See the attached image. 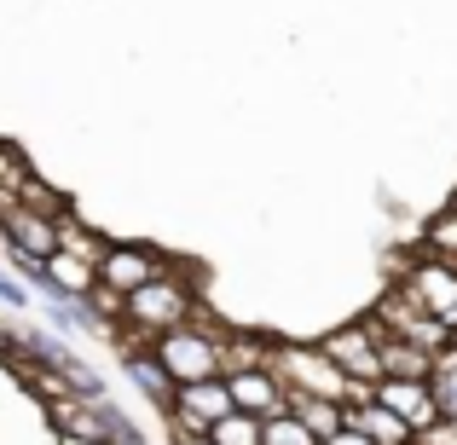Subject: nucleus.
I'll return each mask as SVG.
<instances>
[{
    "instance_id": "10",
    "label": "nucleus",
    "mask_w": 457,
    "mask_h": 445,
    "mask_svg": "<svg viewBox=\"0 0 457 445\" xmlns=\"http://www.w3.org/2000/svg\"><path fill=\"white\" fill-rule=\"evenodd\" d=\"M0 243H18L23 255L46 260V255H58V226H53V214H35V209H18V202H12V209L0 214Z\"/></svg>"
},
{
    "instance_id": "19",
    "label": "nucleus",
    "mask_w": 457,
    "mask_h": 445,
    "mask_svg": "<svg viewBox=\"0 0 457 445\" xmlns=\"http://www.w3.org/2000/svg\"><path fill=\"white\" fill-rule=\"evenodd\" d=\"M428 388H435V405H440V416L457 428V335H452V347L435 358V376H428Z\"/></svg>"
},
{
    "instance_id": "13",
    "label": "nucleus",
    "mask_w": 457,
    "mask_h": 445,
    "mask_svg": "<svg viewBox=\"0 0 457 445\" xmlns=\"http://www.w3.org/2000/svg\"><path fill=\"white\" fill-rule=\"evenodd\" d=\"M272 342H278V335H267V330H232V324H226L220 376L226 370H267L272 365Z\"/></svg>"
},
{
    "instance_id": "8",
    "label": "nucleus",
    "mask_w": 457,
    "mask_h": 445,
    "mask_svg": "<svg viewBox=\"0 0 457 445\" xmlns=\"http://www.w3.org/2000/svg\"><path fill=\"white\" fill-rule=\"evenodd\" d=\"M319 347L330 353V365L353 382H382V358H377V324L353 318V324H336L330 335H319Z\"/></svg>"
},
{
    "instance_id": "18",
    "label": "nucleus",
    "mask_w": 457,
    "mask_h": 445,
    "mask_svg": "<svg viewBox=\"0 0 457 445\" xmlns=\"http://www.w3.org/2000/svg\"><path fill=\"white\" fill-rule=\"evenodd\" d=\"M347 428H359L370 445H411L417 440L411 428H405L394 411H382L377 400H370V405H347Z\"/></svg>"
},
{
    "instance_id": "26",
    "label": "nucleus",
    "mask_w": 457,
    "mask_h": 445,
    "mask_svg": "<svg viewBox=\"0 0 457 445\" xmlns=\"http://www.w3.org/2000/svg\"><path fill=\"white\" fill-rule=\"evenodd\" d=\"M174 445H209V440H174Z\"/></svg>"
},
{
    "instance_id": "5",
    "label": "nucleus",
    "mask_w": 457,
    "mask_h": 445,
    "mask_svg": "<svg viewBox=\"0 0 457 445\" xmlns=\"http://www.w3.org/2000/svg\"><path fill=\"white\" fill-rule=\"evenodd\" d=\"M365 318L377 324L382 335H394V342H411V347H423V353H435V358L452 347V330L435 318V312H423V307H417V301L405 295L400 284H388V290H382V301L365 312Z\"/></svg>"
},
{
    "instance_id": "20",
    "label": "nucleus",
    "mask_w": 457,
    "mask_h": 445,
    "mask_svg": "<svg viewBox=\"0 0 457 445\" xmlns=\"http://www.w3.org/2000/svg\"><path fill=\"white\" fill-rule=\"evenodd\" d=\"M203 440H209V445H261V416L232 411V416H220Z\"/></svg>"
},
{
    "instance_id": "28",
    "label": "nucleus",
    "mask_w": 457,
    "mask_h": 445,
    "mask_svg": "<svg viewBox=\"0 0 457 445\" xmlns=\"http://www.w3.org/2000/svg\"><path fill=\"white\" fill-rule=\"evenodd\" d=\"M411 445H423V440H411Z\"/></svg>"
},
{
    "instance_id": "1",
    "label": "nucleus",
    "mask_w": 457,
    "mask_h": 445,
    "mask_svg": "<svg viewBox=\"0 0 457 445\" xmlns=\"http://www.w3.org/2000/svg\"><path fill=\"white\" fill-rule=\"evenodd\" d=\"M203 312V284H197V267H186L179 260L174 272H162V278H151L145 290H134L122 301V318L104 324V335L116 342V353H128V347H151L162 330H174V324L197 318Z\"/></svg>"
},
{
    "instance_id": "3",
    "label": "nucleus",
    "mask_w": 457,
    "mask_h": 445,
    "mask_svg": "<svg viewBox=\"0 0 457 445\" xmlns=\"http://www.w3.org/2000/svg\"><path fill=\"white\" fill-rule=\"evenodd\" d=\"M272 376L284 382V393H312V400H342L347 393V376L330 365L319 342H295V335H278L272 342Z\"/></svg>"
},
{
    "instance_id": "12",
    "label": "nucleus",
    "mask_w": 457,
    "mask_h": 445,
    "mask_svg": "<svg viewBox=\"0 0 457 445\" xmlns=\"http://www.w3.org/2000/svg\"><path fill=\"white\" fill-rule=\"evenodd\" d=\"M41 411H46V423H53V434H58V440H104V416H99V405L76 400V393H64V400L41 405Z\"/></svg>"
},
{
    "instance_id": "16",
    "label": "nucleus",
    "mask_w": 457,
    "mask_h": 445,
    "mask_svg": "<svg viewBox=\"0 0 457 445\" xmlns=\"http://www.w3.org/2000/svg\"><path fill=\"white\" fill-rule=\"evenodd\" d=\"M53 226H58V255H76V260H87V267H99V255L111 249V237H104L99 226H87L76 209L53 214Z\"/></svg>"
},
{
    "instance_id": "7",
    "label": "nucleus",
    "mask_w": 457,
    "mask_h": 445,
    "mask_svg": "<svg viewBox=\"0 0 457 445\" xmlns=\"http://www.w3.org/2000/svg\"><path fill=\"white\" fill-rule=\"evenodd\" d=\"M232 393H226V376H209V382H186L174 388V405L162 411L168 423V440H203L220 416H232Z\"/></svg>"
},
{
    "instance_id": "11",
    "label": "nucleus",
    "mask_w": 457,
    "mask_h": 445,
    "mask_svg": "<svg viewBox=\"0 0 457 445\" xmlns=\"http://www.w3.org/2000/svg\"><path fill=\"white\" fill-rule=\"evenodd\" d=\"M226 393H232V405L249 411V416L284 411V382L272 376V370H226Z\"/></svg>"
},
{
    "instance_id": "21",
    "label": "nucleus",
    "mask_w": 457,
    "mask_h": 445,
    "mask_svg": "<svg viewBox=\"0 0 457 445\" xmlns=\"http://www.w3.org/2000/svg\"><path fill=\"white\" fill-rule=\"evenodd\" d=\"M12 202H18V209H35V214H64V209H70V197H64V191H53L41 174H29V179H23Z\"/></svg>"
},
{
    "instance_id": "15",
    "label": "nucleus",
    "mask_w": 457,
    "mask_h": 445,
    "mask_svg": "<svg viewBox=\"0 0 457 445\" xmlns=\"http://www.w3.org/2000/svg\"><path fill=\"white\" fill-rule=\"evenodd\" d=\"M284 411L307 428L312 440H330L336 428H347V405L342 400H312V393H284Z\"/></svg>"
},
{
    "instance_id": "6",
    "label": "nucleus",
    "mask_w": 457,
    "mask_h": 445,
    "mask_svg": "<svg viewBox=\"0 0 457 445\" xmlns=\"http://www.w3.org/2000/svg\"><path fill=\"white\" fill-rule=\"evenodd\" d=\"M174 267H179V260L168 255V249L139 243V237H128V243H122V237H111V249L99 255V267H93V272H99L104 290H116V295L128 301L134 290H145L151 278H162V272H174Z\"/></svg>"
},
{
    "instance_id": "9",
    "label": "nucleus",
    "mask_w": 457,
    "mask_h": 445,
    "mask_svg": "<svg viewBox=\"0 0 457 445\" xmlns=\"http://www.w3.org/2000/svg\"><path fill=\"white\" fill-rule=\"evenodd\" d=\"M377 405L400 416V423L411 428L417 440H423V434H435V428L446 423V416H440V405H435V388H428V382H400V376H382V382H377Z\"/></svg>"
},
{
    "instance_id": "17",
    "label": "nucleus",
    "mask_w": 457,
    "mask_h": 445,
    "mask_svg": "<svg viewBox=\"0 0 457 445\" xmlns=\"http://www.w3.org/2000/svg\"><path fill=\"white\" fill-rule=\"evenodd\" d=\"M377 358H382V376H400V382H428L435 376V353L411 342H394V335L377 330Z\"/></svg>"
},
{
    "instance_id": "4",
    "label": "nucleus",
    "mask_w": 457,
    "mask_h": 445,
    "mask_svg": "<svg viewBox=\"0 0 457 445\" xmlns=\"http://www.w3.org/2000/svg\"><path fill=\"white\" fill-rule=\"evenodd\" d=\"M394 284L457 335V267H452V260L423 255V249L411 243V249H405V272H394Z\"/></svg>"
},
{
    "instance_id": "22",
    "label": "nucleus",
    "mask_w": 457,
    "mask_h": 445,
    "mask_svg": "<svg viewBox=\"0 0 457 445\" xmlns=\"http://www.w3.org/2000/svg\"><path fill=\"white\" fill-rule=\"evenodd\" d=\"M261 445H319V440L290 411H272V416H261Z\"/></svg>"
},
{
    "instance_id": "14",
    "label": "nucleus",
    "mask_w": 457,
    "mask_h": 445,
    "mask_svg": "<svg viewBox=\"0 0 457 445\" xmlns=\"http://www.w3.org/2000/svg\"><path fill=\"white\" fill-rule=\"evenodd\" d=\"M122 370H128V382L145 393L156 411H168V405H174V382H168V370H162V365H156L151 347H128V353H122Z\"/></svg>"
},
{
    "instance_id": "23",
    "label": "nucleus",
    "mask_w": 457,
    "mask_h": 445,
    "mask_svg": "<svg viewBox=\"0 0 457 445\" xmlns=\"http://www.w3.org/2000/svg\"><path fill=\"white\" fill-rule=\"evenodd\" d=\"M0 307L6 312H29V290H23L12 272H0Z\"/></svg>"
},
{
    "instance_id": "27",
    "label": "nucleus",
    "mask_w": 457,
    "mask_h": 445,
    "mask_svg": "<svg viewBox=\"0 0 457 445\" xmlns=\"http://www.w3.org/2000/svg\"><path fill=\"white\" fill-rule=\"evenodd\" d=\"M446 214H457V191H452V202H446Z\"/></svg>"
},
{
    "instance_id": "24",
    "label": "nucleus",
    "mask_w": 457,
    "mask_h": 445,
    "mask_svg": "<svg viewBox=\"0 0 457 445\" xmlns=\"http://www.w3.org/2000/svg\"><path fill=\"white\" fill-rule=\"evenodd\" d=\"M319 445H370L365 434H359V428H336L330 440H319Z\"/></svg>"
},
{
    "instance_id": "25",
    "label": "nucleus",
    "mask_w": 457,
    "mask_h": 445,
    "mask_svg": "<svg viewBox=\"0 0 457 445\" xmlns=\"http://www.w3.org/2000/svg\"><path fill=\"white\" fill-rule=\"evenodd\" d=\"M58 445H111V440H58Z\"/></svg>"
},
{
    "instance_id": "2",
    "label": "nucleus",
    "mask_w": 457,
    "mask_h": 445,
    "mask_svg": "<svg viewBox=\"0 0 457 445\" xmlns=\"http://www.w3.org/2000/svg\"><path fill=\"white\" fill-rule=\"evenodd\" d=\"M220 347H226V324L209 318V307H203L197 318H186V324H174V330L156 335L151 353H156V365L168 370V382L186 388V382L220 376Z\"/></svg>"
}]
</instances>
